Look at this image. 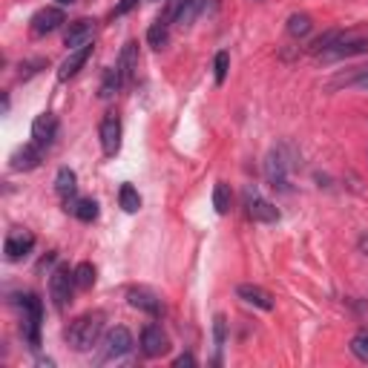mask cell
<instances>
[{
  "instance_id": "1",
  "label": "cell",
  "mask_w": 368,
  "mask_h": 368,
  "mask_svg": "<svg viewBox=\"0 0 368 368\" xmlns=\"http://www.w3.org/2000/svg\"><path fill=\"white\" fill-rule=\"evenodd\" d=\"M101 334H104V314L101 311H92V314H81L78 319L69 322V328L64 331L67 337V345L72 351H92L98 343H101Z\"/></svg>"
},
{
  "instance_id": "2",
  "label": "cell",
  "mask_w": 368,
  "mask_h": 368,
  "mask_svg": "<svg viewBox=\"0 0 368 368\" xmlns=\"http://www.w3.org/2000/svg\"><path fill=\"white\" fill-rule=\"evenodd\" d=\"M294 170V156H291V147L288 144H280L273 147L265 159V178L270 181V188L276 190H288V176Z\"/></svg>"
},
{
  "instance_id": "3",
  "label": "cell",
  "mask_w": 368,
  "mask_h": 368,
  "mask_svg": "<svg viewBox=\"0 0 368 368\" xmlns=\"http://www.w3.org/2000/svg\"><path fill=\"white\" fill-rule=\"evenodd\" d=\"M75 288H78L75 285V270H69V265H58L50 276V297H52L55 311H67Z\"/></svg>"
},
{
  "instance_id": "4",
  "label": "cell",
  "mask_w": 368,
  "mask_h": 368,
  "mask_svg": "<svg viewBox=\"0 0 368 368\" xmlns=\"http://www.w3.org/2000/svg\"><path fill=\"white\" fill-rule=\"evenodd\" d=\"M21 308H23V322H21V331L26 337V343L32 348L40 345V316H43V305L35 294L21 297Z\"/></svg>"
},
{
  "instance_id": "5",
  "label": "cell",
  "mask_w": 368,
  "mask_h": 368,
  "mask_svg": "<svg viewBox=\"0 0 368 368\" xmlns=\"http://www.w3.org/2000/svg\"><path fill=\"white\" fill-rule=\"evenodd\" d=\"M130 351H132V334L124 326H115L113 331H107L101 343V360H121Z\"/></svg>"
},
{
  "instance_id": "6",
  "label": "cell",
  "mask_w": 368,
  "mask_h": 368,
  "mask_svg": "<svg viewBox=\"0 0 368 368\" xmlns=\"http://www.w3.org/2000/svg\"><path fill=\"white\" fill-rule=\"evenodd\" d=\"M245 210L253 222H265V224H273V222H280V210H276L268 199H262L253 188L245 190Z\"/></svg>"
},
{
  "instance_id": "7",
  "label": "cell",
  "mask_w": 368,
  "mask_h": 368,
  "mask_svg": "<svg viewBox=\"0 0 368 368\" xmlns=\"http://www.w3.org/2000/svg\"><path fill=\"white\" fill-rule=\"evenodd\" d=\"M98 135H101V150H104V156H110V159L118 156V150H121V118H118L115 113H107V115H104Z\"/></svg>"
},
{
  "instance_id": "8",
  "label": "cell",
  "mask_w": 368,
  "mask_h": 368,
  "mask_svg": "<svg viewBox=\"0 0 368 368\" xmlns=\"http://www.w3.org/2000/svg\"><path fill=\"white\" fill-rule=\"evenodd\" d=\"M67 23V18H64V12L58 9V6H46V9H38L35 15H32V21H29V26H32V32L38 35V38H43V35H52L55 29H61Z\"/></svg>"
},
{
  "instance_id": "9",
  "label": "cell",
  "mask_w": 368,
  "mask_h": 368,
  "mask_svg": "<svg viewBox=\"0 0 368 368\" xmlns=\"http://www.w3.org/2000/svg\"><path fill=\"white\" fill-rule=\"evenodd\" d=\"M55 138H58V118L52 113H43V115H38L32 121V142L35 144H40L43 150H50Z\"/></svg>"
},
{
  "instance_id": "10",
  "label": "cell",
  "mask_w": 368,
  "mask_h": 368,
  "mask_svg": "<svg viewBox=\"0 0 368 368\" xmlns=\"http://www.w3.org/2000/svg\"><path fill=\"white\" fill-rule=\"evenodd\" d=\"M142 351H144V357H150V360H156V357H164L167 351H170V340H167V334L161 331V326H144V331H142Z\"/></svg>"
},
{
  "instance_id": "11",
  "label": "cell",
  "mask_w": 368,
  "mask_h": 368,
  "mask_svg": "<svg viewBox=\"0 0 368 368\" xmlns=\"http://www.w3.org/2000/svg\"><path fill=\"white\" fill-rule=\"evenodd\" d=\"M92 35H96V21H92V18H78V21H72L67 26L64 43L69 46V52H72V50H78V46L92 43Z\"/></svg>"
},
{
  "instance_id": "12",
  "label": "cell",
  "mask_w": 368,
  "mask_h": 368,
  "mask_svg": "<svg viewBox=\"0 0 368 368\" xmlns=\"http://www.w3.org/2000/svg\"><path fill=\"white\" fill-rule=\"evenodd\" d=\"M35 248V236L29 234V230H12V234L6 236V245H4V253L9 262H21L32 253Z\"/></svg>"
},
{
  "instance_id": "13",
  "label": "cell",
  "mask_w": 368,
  "mask_h": 368,
  "mask_svg": "<svg viewBox=\"0 0 368 368\" xmlns=\"http://www.w3.org/2000/svg\"><path fill=\"white\" fill-rule=\"evenodd\" d=\"M368 50V40L362 38H354V35H337V40L328 46L322 58H348V55H357V52H365Z\"/></svg>"
},
{
  "instance_id": "14",
  "label": "cell",
  "mask_w": 368,
  "mask_h": 368,
  "mask_svg": "<svg viewBox=\"0 0 368 368\" xmlns=\"http://www.w3.org/2000/svg\"><path fill=\"white\" fill-rule=\"evenodd\" d=\"M115 69H118L121 86H130L132 78H135V69H138V43H135V40H127V43H124V50H121V55H118Z\"/></svg>"
},
{
  "instance_id": "15",
  "label": "cell",
  "mask_w": 368,
  "mask_h": 368,
  "mask_svg": "<svg viewBox=\"0 0 368 368\" xmlns=\"http://www.w3.org/2000/svg\"><path fill=\"white\" fill-rule=\"evenodd\" d=\"M92 58V43H86V46H78V50H72L69 55H67V61L61 64V69H58V81H69V78H75L84 67H86V61Z\"/></svg>"
},
{
  "instance_id": "16",
  "label": "cell",
  "mask_w": 368,
  "mask_h": 368,
  "mask_svg": "<svg viewBox=\"0 0 368 368\" xmlns=\"http://www.w3.org/2000/svg\"><path fill=\"white\" fill-rule=\"evenodd\" d=\"M43 147L40 144H35V142H29V144H23V147H18L15 153H12V170H35L40 161H43Z\"/></svg>"
},
{
  "instance_id": "17",
  "label": "cell",
  "mask_w": 368,
  "mask_h": 368,
  "mask_svg": "<svg viewBox=\"0 0 368 368\" xmlns=\"http://www.w3.org/2000/svg\"><path fill=\"white\" fill-rule=\"evenodd\" d=\"M127 299H130L132 308L144 311V314H150V316H159V314H161V299H159L150 288H130Z\"/></svg>"
},
{
  "instance_id": "18",
  "label": "cell",
  "mask_w": 368,
  "mask_h": 368,
  "mask_svg": "<svg viewBox=\"0 0 368 368\" xmlns=\"http://www.w3.org/2000/svg\"><path fill=\"white\" fill-rule=\"evenodd\" d=\"M236 294H239L242 302H248V305H253V308H259V311H273V297H270V291H265V288H259V285H239Z\"/></svg>"
},
{
  "instance_id": "19",
  "label": "cell",
  "mask_w": 368,
  "mask_h": 368,
  "mask_svg": "<svg viewBox=\"0 0 368 368\" xmlns=\"http://www.w3.org/2000/svg\"><path fill=\"white\" fill-rule=\"evenodd\" d=\"M64 205H67V213H72L75 219H81L86 224L98 219V202L96 199H67Z\"/></svg>"
},
{
  "instance_id": "20",
  "label": "cell",
  "mask_w": 368,
  "mask_h": 368,
  "mask_svg": "<svg viewBox=\"0 0 368 368\" xmlns=\"http://www.w3.org/2000/svg\"><path fill=\"white\" fill-rule=\"evenodd\" d=\"M55 193L67 202V199H75V193H78V176H75V170H69V167H61L58 170V176H55Z\"/></svg>"
},
{
  "instance_id": "21",
  "label": "cell",
  "mask_w": 368,
  "mask_h": 368,
  "mask_svg": "<svg viewBox=\"0 0 368 368\" xmlns=\"http://www.w3.org/2000/svg\"><path fill=\"white\" fill-rule=\"evenodd\" d=\"M207 9V0H181V6L176 12V23L184 29V26H190L202 12Z\"/></svg>"
},
{
  "instance_id": "22",
  "label": "cell",
  "mask_w": 368,
  "mask_h": 368,
  "mask_svg": "<svg viewBox=\"0 0 368 368\" xmlns=\"http://www.w3.org/2000/svg\"><path fill=\"white\" fill-rule=\"evenodd\" d=\"M170 40V21L167 18H159L150 29H147V43L153 46V50H164Z\"/></svg>"
},
{
  "instance_id": "23",
  "label": "cell",
  "mask_w": 368,
  "mask_h": 368,
  "mask_svg": "<svg viewBox=\"0 0 368 368\" xmlns=\"http://www.w3.org/2000/svg\"><path fill=\"white\" fill-rule=\"evenodd\" d=\"M118 205H121L124 213H138V207H142V196H138V190L132 188V184H121Z\"/></svg>"
},
{
  "instance_id": "24",
  "label": "cell",
  "mask_w": 368,
  "mask_h": 368,
  "mask_svg": "<svg viewBox=\"0 0 368 368\" xmlns=\"http://www.w3.org/2000/svg\"><path fill=\"white\" fill-rule=\"evenodd\" d=\"M118 89H121V78H118V69H115V67H107V69H104V78H101V92H98V96H101L104 101H110V98L115 96Z\"/></svg>"
},
{
  "instance_id": "25",
  "label": "cell",
  "mask_w": 368,
  "mask_h": 368,
  "mask_svg": "<svg viewBox=\"0 0 368 368\" xmlns=\"http://www.w3.org/2000/svg\"><path fill=\"white\" fill-rule=\"evenodd\" d=\"M213 210L219 216H224L230 210V188L224 181H216V188H213Z\"/></svg>"
},
{
  "instance_id": "26",
  "label": "cell",
  "mask_w": 368,
  "mask_h": 368,
  "mask_svg": "<svg viewBox=\"0 0 368 368\" xmlns=\"http://www.w3.org/2000/svg\"><path fill=\"white\" fill-rule=\"evenodd\" d=\"M75 285H78L81 291H86V288L96 285V268H92L89 262H81V265L75 268Z\"/></svg>"
},
{
  "instance_id": "27",
  "label": "cell",
  "mask_w": 368,
  "mask_h": 368,
  "mask_svg": "<svg viewBox=\"0 0 368 368\" xmlns=\"http://www.w3.org/2000/svg\"><path fill=\"white\" fill-rule=\"evenodd\" d=\"M311 32V18L308 15H291L288 18V35L291 38H305Z\"/></svg>"
},
{
  "instance_id": "28",
  "label": "cell",
  "mask_w": 368,
  "mask_h": 368,
  "mask_svg": "<svg viewBox=\"0 0 368 368\" xmlns=\"http://www.w3.org/2000/svg\"><path fill=\"white\" fill-rule=\"evenodd\" d=\"M351 354L362 362H368V331H357L351 337Z\"/></svg>"
},
{
  "instance_id": "29",
  "label": "cell",
  "mask_w": 368,
  "mask_h": 368,
  "mask_svg": "<svg viewBox=\"0 0 368 368\" xmlns=\"http://www.w3.org/2000/svg\"><path fill=\"white\" fill-rule=\"evenodd\" d=\"M213 69H216V84H224V78H227V69H230V52H227V50H222V52L216 55V61H213Z\"/></svg>"
},
{
  "instance_id": "30",
  "label": "cell",
  "mask_w": 368,
  "mask_h": 368,
  "mask_svg": "<svg viewBox=\"0 0 368 368\" xmlns=\"http://www.w3.org/2000/svg\"><path fill=\"white\" fill-rule=\"evenodd\" d=\"M224 340H227V319H224V316H216V319H213V343H216V351L224 348Z\"/></svg>"
},
{
  "instance_id": "31",
  "label": "cell",
  "mask_w": 368,
  "mask_h": 368,
  "mask_svg": "<svg viewBox=\"0 0 368 368\" xmlns=\"http://www.w3.org/2000/svg\"><path fill=\"white\" fill-rule=\"evenodd\" d=\"M173 365H176V368H193V365H196V357H193V354H181V357H176Z\"/></svg>"
},
{
  "instance_id": "32",
  "label": "cell",
  "mask_w": 368,
  "mask_h": 368,
  "mask_svg": "<svg viewBox=\"0 0 368 368\" xmlns=\"http://www.w3.org/2000/svg\"><path fill=\"white\" fill-rule=\"evenodd\" d=\"M138 6V0H121V4L115 6V15H127V12H132Z\"/></svg>"
},
{
  "instance_id": "33",
  "label": "cell",
  "mask_w": 368,
  "mask_h": 368,
  "mask_svg": "<svg viewBox=\"0 0 368 368\" xmlns=\"http://www.w3.org/2000/svg\"><path fill=\"white\" fill-rule=\"evenodd\" d=\"M354 84H357L360 89H368V69H365V72L360 75V78H354Z\"/></svg>"
},
{
  "instance_id": "34",
  "label": "cell",
  "mask_w": 368,
  "mask_h": 368,
  "mask_svg": "<svg viewBox=\"0 0 368 368\" xmlns=\"http://www.w3.org/2000/svg\"><path fill=\"white\" fill-rule=\"evenodd\" d=\"M360 248H362L365 253H368V236H362V239H360Z\"/></svg>"
},
{
  "instance_id": "35",
  "label": "cell",
  "mask_w": 368,
  "mask_h": 368,
  "mask_svg": "<svg viewBox=\"0 0 368 368\" xmlns=\"http://www.w3.org/2000/svg\"><path fill=\"white\" fill-rule=\"evenodd\" d=\"M58 4H61V6H72V4H75V0H58Z\"/></svg>"
}]
</instances>
